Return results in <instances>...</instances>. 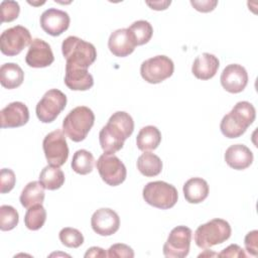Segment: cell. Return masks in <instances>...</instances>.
<instances>
[{
    "label": "cell",
    "instance_id": "obj_1",
    "mask_svg": "<svg viewBox=\"0 0 258 258\" xmlns=\"http://www.w3.org/2000/svg\"><path fill=\"white\" fill-rule=\"evenodd\" d=\"M133 131L134 121L127 112L117 111L113 113L99 133V141L104 153L114 154L121 150L124 141L131 136Z\"/></svg>",
    "mask_w": 258,
    "mask_h": 258
},
{
    "label": "cell",
    "instance_id": "obj_2",
    "mask_svg": "<svg viewBox=\"0 0 258 258\" xmlns=\"http://www.w3.org/2000/svg\"><path fill=\"white\" fill-rule=\"evenodd\" d=\"M255 118L256 110L251 103L247 101L238 102L233 109L223 117L220 123L221 132L227 138H238L246 132Z\"/></svg>",
    "mask_w": 258,
    "mask_h": 258
},
{
    "label": "cell",
    "instance_id": "obj_3",
    "mask_svg": "<svg viewBox=\"0 0 258 258\" xmlns=\"http://www.w3.org/2000/svg\"><path fill=\"white\" fill-rule=\"evenodd\" d=\"M66 66L87 70L97 57V50L93 43L78 36H68L61 43Z\"/></svg>",
    "mask_w": 258,
    "mask_h": 258
},
{
    "label": "cell",
    "instance_id": "obj_4",
    "mask_svg": "<svg viewBox=\"0 0 258 258\" xmlns=\"http://www.w3.org/2000/svg\"><path fill=\"white\" fill-rule=\"evenodd\" d=\"M95 122L93 111L86 106L71 110L62 121V132L74 142L83 141Z\"/></svg>",
    "mask_w": 258,
    "mask_h": 258
},
{
    "label": "cell",
    "instance_id": "obj_5",
    "mask_svg": "<svg viewBox=\"0 0 258 258\" xmlns=\"http://www.w3.org/2000/svg\"><path fill=\"white\" fill-rule=\"evenodd\" d=\"M232 234L230 224L223 219H213L201 226L195 232L194 239L198 247L208 249L227 241Z\"/></svg>",
    "mask_w": 258,
    "mask_h": 258
},
{
    "label": "cell",
    "instance_id": "obj_6",
    "mask_svg": "<svg viewBox=\"0 0 258 258\" xmlns=\"http://www.w3.org/2000/svg\"><path fill=\"white\" fill-rule=\"evenodd\" d=\"M142 196L148 205L161 210L174 207L178 199L177 189L172 184L162 180L146 183L143 187Z\"/></svg>",
    "mask_w": 258,
    "mask_h": 258
},
{
    "label": "cell",
    "instance_id": "obj_7",
    "mask_svg": "<svg viewBox=\"0 0 258 258\" xmlns=\"http://www.w3.org/2000/svg\"><path fill=\"white\" fill-rule=\"evenodd\" d=\"M67 96L57 89H50L36 104L35 112L38 120L42 123H50L56 119L66 108Z\"/></svg>",
    "mask_w": 258,
    "mask_h": 258
},
{
    "label": "cell",
    "instance_id": "obj_8",
    "mask_svg": "<svg viewBox=\"0 0 258 258\" xmlns=\"http://www.w3.org/2000/svg\"><path fill=\"white\" fill-rule=\"evenodd\" d=\"M173 61L166 55H156L144 60L140 67V75L149 84H159L172 76Z\"/></svg>",
    "mask_w": 258,
    "mask_h": 258
},
{
    "label": "cell",
    "instance_id": "obj_9",
    "mask_svg": "<svg viewBox=\"0 0 258 258\" xmlns=\"http://www.w3.org/2000/svg\"><path fill=\"white\" fill-rule=\"evenodd\" d=\"M96 166L102 180L111 186L121 184L127 176V169L124 163L114 154H102Z\"/></svg>",
    "mask_w": 258,
    "mask_h": 258
},
{
    "label": "cell",
    "instance_id": "obj_10",
    "mask_svg": "<svg viewBox=\"0 0 258 258\" xmlns=\"http://www.w3.org/2000/svg\"><path fill=\"white\" fill-rule=\"evenodd\" d=\"M31 35L29 30L22 26L16 25L5 29L0 35L1 52L8 56L19 54L24 47L30 45Z\"/></svg>",
    "mask_w": 258,
    "mask_h": 258
},
{
    "label": "cell",
    "instance_id": "obj_11",
    "mask_svg": "<svg viewBox=\"0 0 258 258\" xmlns=\"http://www.w3.org/2000/svg\"><path fill=\"white\" fill-rule=\"evenodd\" d=\"M66 134L60 130L49 132L42 141V148L47 162L51 165L61 166L69 157V146Z\"/></svg>",
    "mask_w": 258,
    "mask_h": 258
},
{
    "label": "cell",
    "instance_id": "obj_12",
    "mask_svg": "<svg viewBox=\"0 0 258 258\" xmlns=\"http://www.w3.org/2000/svg\"><path fill=\"white\" fill-rule=\"evenodd\" d=\"M192 232L188 227L173 228L163 245V255L167 258H183L187 256L190 247Z\"/></svg>",
    "mask_w": 258,
    "mask_h": 258
},
{
    "label": "cell",
    "instance_id": "obj_13",
    "mask_svg": "<svg viewBox=\"0 0 258 258\" xmlns=\"http://www.w3.org/2000/svg\"><path fill=\"white\" fill-rule=\"evenodd\" d=\"M91 226L96 234L100 236H111L119 230L120 218L112 209L101 208L93 214Z\"/></svg>",
    "mask_w": 258,
    "mask_h": 258
},
{
    "label": "cell",
    "instance_id": "obj_14",
    "mask_svg": "<svg viewBox=\"0 0 258 258\" xmlns=\"http://www.w3.org/2000/svg\"><path fill=\"white\" fill-rule=\"evenodd\" d=\"M221 85L229 93H241L248 84V74L244 67L238 63L228 64L221 74Z\"/></svg>",
    "mask_w": 258,
    "mask_h": 258
},
{
    "label": "cell",
    "instance_id": "obj_15",
    "mask_svg": "<svg viewBox=\"0 0 258 258\" xmlns=\"http://www.w3.org/2000/svg\"><path fill=\"white\" fill-rule=\"evenodd\" d=\"M71 18L66 11L49 8L42 12L40 16L41 28L51 36H58L70 26Z\"/></svg>",
    "mask_w": 258,
    "mask_h": 258
},
{
    "label": "cell",
    "instance_id": "obj_16",
    "mask_svg": "<svg viewBox=\"0 0 258 258\" xmlns=\"http://www.w3.org/2000/svg\"><path fill=\"white\" fill-rule=\"evenodd\" d=\"M53 60L54 56L50 45L40 38L32 39L25 55V62L27 66L36 69L46 68L50 66Z\"/></svg>",
    "mask_w": 258,
    "mask_h": 258
},
{
    "label": "cell",
    "instance_id": "obj_17",
    "mask_svg": "<svg viewBox=\"0 0 258 258\" xmlns=\"http://www.w3.org/2000/svg\"><path fill=\"white\" fill-rule=\"evenodd\" d=\"M0 116L2 128H16L28 122L29 110L22 102H12L1 110Z\"/></svg>",
    "mask_w": 258,
    "mask_h": 258
},
{
    "label": "cell",
    "instance_id": "obj_18",
    "mask_svg": "<svg viewBox=\"0 0 258 258\" xmlns=\"http://www.w3.org/2000/svg\"><path fill=\"white\" fill-rule=\"evenodd\" d=\"M135 42L128 28H120L113 31L108 39L109 50L118 57H125L135 49Z\"/></svg>",
    "mask_w": 258,
    "mask_h": 258
},
{
    "label": "cell",
    "instance_id": "obj_19",
    "mask_svg": "<svg viewBox=\"0 0 258 258\" xmlns=\"http://www.w3.org/2000/svg\"><path fill=\"white\" fill-rule=\"evenodd\" d=\"M224 158L230 167L236 170H243L252 164L254 156L246 145L233 144L226 149Z\"/></svg>",
    "mask_w": 258,
    "mask_h": 258
},
{
    "label": "cell",
    "instance_id": "obj_20",
    "mask_svg": "<svg viewBox=\"0 0 258 258\" xmlns=\"http://www.w3.org/2000/svg\"><path fill=\"white\" fill-rule=\"evenodd\" d=\"M220 67L219 58L209 52H204L197 56L191 66L192 75L203 81H207L215 77Z\"/></svg>",
    "mask_w": 258,
    "mask_h": 258
},
{
    "label": "cell",
    "instance_id": "obj_21",
    "mask_svg": "<svg viewBox=\"0 0 258 258\" xmlns=\"http://www.w3.org/2000/svg\"><path fill=\"white\" fill-rule=\"evenodd\" d=\"M64 84L73 91H87L93 87L94 79L88 70L66 66Z\"/></svg>",
    "mask_w": 258,
    "mask_h": 258
},
{
    "label": "cell",
    "instance_id": "obj_22",
    "mask_svg": "<svg viewBox=\"0 0 258 258\" xmlns=\"http://www.w3.org/2000/svg\"><path fill=\"white\" fill-rule=\"evenodd\" d=\"M183 196L189 204H200L209 196V184L202 177H191L182 187Z\"/></svg>",
    "mask_w": 258,
    "mask_h": 258
},
{
    "label": "cell",
    "instance_id": "obj_23",
    "mask_svg": "<svg viewBox=\"0 0 258 258\" xmlns=\"http://www.w3.org/2000/svg\"><path fill=\"white\" fill-rule=\"evenodd\" d=\"M24 80V73L22 69L14 63L7 62L0 68V83L2 87L12 90L18 88Z\"/></svg>",
    "mask_w": 258,
    "mask_h": 258
},
{
    "label": "cell",
    "instance_id": "obj_24",
    "mask_svg": "<svg viewBox=\"0 0 258 258\" xmlns=\"http://www.w3.org/2000/svg\"><path fill=\"white\" fill-rule=\"evenodd\" d=\"M161 142V133L155 126L148 125L140 129L136 137V145L141 151L154 150Z\"/></svg>",
    "mask_w": 258,
    "mask_h": 258
},
{
    "label": "cell",
    "instance_id": "obj_25",
    "mask_svg": "<svg viewBox=\"0 0 258 258\" xmlns=\"http://www.w3.org/2000/svg\"><path fill=\"white\" fill-rule=\"evenodd\" d=\"M19 200L25 209H29L35 205H42L44 200V186L37 180L28 182L22 189Z\"/></svg>",
    "mask_w": 258,
    "mask_h": 258
},
{
    "label": "cell",
    "instance_id": "obj_26",
    "mask_svg": "<svg viewBox=\"0 0 258 258\" xmlns=\"http://www.w3.org/2000/svg\"><path fill=\"white\" fill-rule=\"evenodd\" d=\"M137 168L144 176H156L162 170V161L156 154L146 151L138 157Z\"/></svg>",
    "mask_w": 258,
    "mask_h": 258
},
{
    "label": "cell",
    "instance_id": "obj_27",
    "mask_svg": "<svg viewBox=\"0 0 258 258\" xmlns=\"http://www.w3.org/2000/svg\"><path fill=\"white\" fill-rule=\"evenodd\" d=\"M39 181L44 188L48 190H55L61 187L64 182V174L59 166L46 165L39 173Z\"/></svg>",
    "mask_w": 258,
    "mask_h": 258
},
{
    "label": "cell",
    "instance_id": "obj_28",
    "mask_svg": "<svg viewBox=\"0 0 258 258\" xmlns=\"http://www.w3.org/2000/svg\"><path fill=\"white\" fill-rule=\"evenodd\" d=\"M94 164L95 158L93 154L86 149H80L74 153L71 166L75 172L85 175L92 172Z\"/></svg>",
    "mask_w": 258,
    "mask_h": 258
},
{
    "label": "cell",
    "instance_id": "obj_29",
    "mask_svg": "<svg viewBox=\"0 0 258 258\" xmlns=\"http://www.w3.org/2000/svg\"><path fill=\"white\" fill-rule=\"evenodd\" d=\"M128 30L136 45H143L147 43L153 34V27L146 20L134 21L128 27Z\"/></svg>",
    "mask_w": 258,
    "mask_h": 258
},
{
    "label": "cell",
    "instance_id": "obj_30",
    "mask_svg": "<svg viewBox=\"0 0 258 258\" xmlns=\"http://www.w3.org/2000/svg\"><path fill=\"white\" fill-rule=\"evenodd\" d=\"M45 220L46 211L42 205H35L30 207L24 216V224L26 228L31 231L39 230L44 225Z\"/></svg>",
    "mask_w": 258,
    "mask_h": 258
},
{
    "label": "cell",
    "instance_id": "obj_31",
    "mask_svg": "<svg viewBox=\"0 0 258 258\" xmlns=\"http://www.w3.org/2000/svg\"><path fill=\"white\" fill-rule=\"evenodd\" d=\"M19 222L17 211L8 205L0 207V229L1 231H10L14 229Z\"/></svg>",
    "mask_w": 258,
    "mask_h": 258
},
{
    "label": "cell",
    "instance_id": "obj_32",
    "mask_svg": "<svg viewBox=\"0 0 258 258\" xmlns=\"http://www.w3.org/2000/svg\"><path fill=\"white\" fill-rule=\"evenodd\" d=\"M58 238L62 245L69 248H79L84 243L83 234L75 228L66 227L59 231Z\"/></svg>",
    "mask_w": 258,
    "mask_h": 258
},
{
    "label": "cell",
    "instance_id": "obj_33",
    "mask_svg": "<svg viewBox=\"0 0 258 258\" xmlns=\"http://www.w3.org/2000/svg\"><path fill=\"white\" fill-rule=\"evenodd\" d=\"M0 10L1 22H11L18 17L20 12V6L16 1L4 0L0 4Z\"/></svg>",
    "mask_w": 258,
    "mask_h": 258
},
{
    "label": "cell",
    "instance_id": "obj_34",
    "mask_svg": "<svg viewBox=\"0 0 258 258\" xmlns=\"http://www.w3.org/2000/svg\"><path fill=\"white\" fill-rule=\"evenodd\" d=\"M16 182L15 173L10 168H2L0 171V192L6 194L13 189Z\"/></svg>",
    "mask_w": 258,
    "mask_h": 258
},
{
    "label": "cell",
    "instance_id": "obj_35",
    "mask_svg": "<svg viewBox=\"0 0 258 258\" xmlns=\"http://www.w3.org/2000/svg\"><path fill=\"white\" fill-rule=\"evenodd\" d=\"M108 257H126V258H133L134 257V251L131 247H129L126 244L123 243H117L112 245L108 249L107 253Z\"/></svg>",
    "mask_w": 258,
    "mask_h": 258
},
{
    "label": "cell",
    "instance_id": "obj_36",
    "mask_svg": "<svg viewBox=\"0 0 258 258\" xmlns=\"http://www.w3.org/2000/svg\"><path fill=\"white\" fill-rule=\"evenodd\" d=\"M244 244L247 252L253 256L256 257L258 254V231L253 230L249 232L244 239Z\"/></svg>",
    "mask_w": 258,
    "mask_h": 258
},
{
    "label": "cell",
    "instance_id": "obj_37",
    "mask_svg": "<svg viewBox=\"0 0 258 258\" xmlns=\"http://www.w3.org/2000/svg\"><path fill=\"white\" fill-rule=\"evenodd\" d=\"M219 257H246L244 250L237 244H231L218 254Z\"/></svg>",
    "mask_w": 258,
    "mask_h": 258
},
{
    "label": "cell",
    "instance_id": "obj_38",
    "mask_svg": "<svg viewBox=\"0 0 258 258\" xmlns=\"http://www.w3.org/2000/svg\"><path fill=\"white\" fill-rule=\"evenodd\" d=\"M190 4L194 6V8L200 12H211L213 11L216 6L218 5V1H212V0H202V1H196L191 0Z\"/></svg>",
    "mask_w": 258,
    "mask_h": 258
},
{
    "label": "cell",
    "instance_id": "obj_39",
    "mask_svg": "<svg viewBox=\"0 0 258 258\" xmlns=\"http://www.w3.org/2000/svg\"><path fill=\"white\" fill-rule=\"evenodd\" d=\"M107 253L100 247H91L85 254V257H106Z\"/></svg>",
    "mask_w": 258,
    "mask_h": 258
},
{
    "label": "cell",
    "instance_id": "obj_40",
    "mask_svg": "<svg viewBox=\"0 0 258 258\" xmlns=\"http://www.w3.org/2000/svg\"><path fill=\"white\" fill-rule=\"evenodd\" d=\"M171 1H153V2H150V1H146V4L148 6L151 7V9H154V10H165L169 5H170Z\"/></svg>",
    "mask_w": 258,
    "mask_h": 258
}]
</instances>
